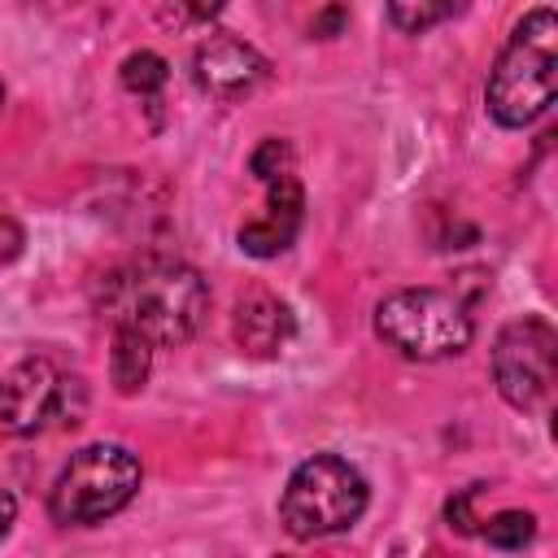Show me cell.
I'll list each match as a JSON object with an SVG mask.
<instances>
[{"label":"cell","mask_w":558,"mask_h":558,"mask_svg":"<svg viewBox=\"0 0 558 558\" xmlns=\"http://www.w3.org/2000/svg\"><path fill=\"white\" fill-rule=\"evenodd\" d=\"M366 510V480L353 462L340 453H314L305 458L279 497V523L296 541H318L331 532H344Z\"/></svg>","instance_id":"obj_3"},{"label":"cell","mask_w":558,"mask_h":558,"mask_svg":"<svg viewBox=\"0 0 558 558\" xmlns=\"http://www.w3.org/2000/svg\"><path fill=\"white\" fill-rule=\"evenodd\" d=\"M532 532H536V519H532L527 510H501V514H493V519L484 523V541H488L493 549H506V554L523 549V545L532 541Z\"/></svg>","instance_id":"obj_13"},{"label":"cell","mask_w":558,"mask_h":558,"mask_svg":"<svg viewBox=\"0 0 558 558\" xmlns=\"http://www.w3.org/2000/svg\"><path fill=\"white\" fill-rule=\"evenodd\" d=\"M166 78H170V70H166V61H161L157 52H131V57L122 61V87L135 92V96L161 92Z\"/></svg>","instance_id":"obj_14"},{"label":"cell","mask_w":558,"mask_h":558,"mask_svg":"<svg viewBox=\"0 0 558 558\" xmlns=\"http://www.w3.org/2000/svg\"><path fill=\"white\" fill-rule=\"evenodd\" d=\"M140 493V458L126 445H87L78 449L52 493H48V514L57 523H100L109 514H118L131 497Z\"/></svg>","instance_id":"obj_5"},{"label":"cell","mask_w":558,"mask_h":558,"mask_svg":"<svg viewBox=\"0 0 558 558\" xmlns=\"http://www.w3.org/2000/svg\"><path fill=\"white\" fill-rule=\"evenodd\" d=\"M13 519H17V501H13V493H4V488H0V541L9 536Z\"/></svg>","instance_id":"obj_20"},{"label":"cell","mask_w":558,"mask_h":558,"mask_svg":"<svg viewBox=\"0 0 558 558\" xmlns=\"http://www.w3.org/2000/svg\"><path fill=\"white\" fill-rule=\"evenodd\" d=\"M0 379H4V375H0Z\"/></svg>","instance_id":"obj_22"},{"label":"cell","mask_w":558,"mask_h":558,"mask_svg":"<svg viewBox=\"0 0 558 558\" xmlns=\"http://www.w3.org/2000/svg\"><path fill=\"white\" fill-rule=\"evenodd\" d=\"M558 375V331L541 314L501 327L493 344V384L514 410H541Z\"/></svg>","instance_id":"obj_6"},{"label":"cell","mask_w":558,"mask_h":558,"mask_svg":"<svg viewBox=\"0 0 558 558\" xmlns=\"http://www.w3.org/2000/svg\"><path fill=\"white\" fill-rule=\"evenodd\" d=\"M558 96V17L554 9H532L497 52L484 83V105L497 126H532Z\"/></svg>","instance_id":"obj_2"},{"label":"cell","mask_w":558,"mask_h":558,"mask_svg":"<svg viewBox=\"0 0 558 558\" xmlns=\"http://www.w3.org/2000/svg\"><path fill=\"white\" fill-rule=\"evenodd\" d=\"M296 331V318L288 310V301H279L275 292L266 288H253L235 301V314H231V336H235V349L244 357H275L288 349Z\"/></svg>","instance_id":"obj_10"},{"label":"cell","mask_w":558,"mask_h":558,"mask_svg":"<svg viewBox=\"0 0 558 558\" xmlns=\"http://www.w3.org/2000/svg\"><path fill=\"white\" fill-rule=\"evenodd\" d=\"M183 9H187V17L209 22V17H218V13H222V0H183Z\"/></svg>","instance_id":"obj_19"},{"label":"cell","mask_w":558,"mask_h":558,"mask_svg":"<svg viewBox=\"0 0 558 558\" xmlns=\"http://www.w3.org/2000/svg\"><path fill=\"white\" fill-rule=\"evenodd\" d=\"M192 70H196L201 92H209L218 100H240V96H248L266 78V57L257 48H248L244 39L218 35V39L196 48Z\"/></svg>","instance_id":"obj_9"},{"label":"cell","mask_w":558,"mask_h":558,"mask_svg":"<svg viewBox=\"0 0 558 558\" xmlns=\"http://www.w3.org/2000/svg\"><path fill=\"white\" fill-rule=\"evenodd\" d=\"M262 187H266V209H262L257 218H248V222L235 231V240H240V248H244L248 257H279V253L296 240V231H301L305 192H301L296 170L275 174V179H266Z\"/></svg>","instance_id":"obj_8"},{"label":"cell","mask_w":558,"mask_h":558,"mask_svg":"<svg viewBox=\"0 0 558 558\" xmlns=\"http://www.w3.org/2000/svg\"><path fill=\"white\" fill-rule=\"evenodd\" d=\"M96 310L109 318V327H135L144 340H153V349L183 344L209 310V288L183 262L144 257L100 279Z\"/></svg>","instance_id":"obj_1"},{"label":"cell","mask_w":558,"mask_h":558,"mask_svg":"<svg viewBox=\"0 0 558 558\" xmlns=\"http://www.w3.org/2000/svg\"><path fill=\"white\" fill-rule=\"evenodd\" d=\"M22 248H26V231H22V222H17V218H0V270H4L9 262H17Z\"/></svg>","instance_id":"obj_17"},{"label":"cell","mask_w":558,"mask_h":558,"mask_svg":"<svg viewBox=\"0 0 558 558\" xmlns=\"http://www.w3.org/2000/svg\"><path fill=\"white\" fill-rule=\"evenodd\" d=\"M340 26H344V4H327V9L314 17V35H318V39L340 35Z\"/></svg>","instance_id":"obj_18"},{"label":"cell","mask_w":558,"mask_h":558,"mask_svg":"<svg viewBox=\"0 0 558 558\" xmlns=\"http://www.w3.org/2000/svg\"><path fill=\"white\" fill-rule=\"evenodd\" d=\"M153 371V340H144L135 327H113V349H109V379L122 397L140 392Z\"/></svg>","instance_id":"obj_11"},{"label":"cell","mask_w":558,"mask_h":558,"mask_svg":"<svg viewBox=\"0 0 558 558\" xmlns=\"http://www.w3.org/2000/svg\"><path fill=\"white\" fill-rule=\"evenodd\" d=\"M248 170H253L257 183L283 174V170H296V161H292V144H288V140H262L257 153L248 157Z\"/></svg>","instance_id":"obj_15"},{"label":"cell","mask_w":558,"mask_h":558,"mask_svg":"<svg viewBox=\"0 0 558 558\" xmlns=\"http://www.w3.org/2000/svg\"><path fill=\"white\" fill-rule=\"evenodd\" d=\"M466 0H388V17L397 31L405 35H423L432 26H440L445 17H453Z\"/></svg>","instance_id":"obj_12"},{"label":"cell","mask_w":558,"mask_h":558,"mask_svg":"<svg viewBox=\"0 0 558 558\" xmlns=\"http://www.w3.org/2000/svg\"><path fill=\"white\" fill-rule=\"evenodd\" d=\"M65 384L48 357H22L0 379V427L4 432H39L52 414H61Z\"/></svg>","instance_id":"obj_7"},{"label":"cell","mask_w":558,"mask_h":558,"mask_svg":"<svg viewBox=\"0 0 558 558\" xmlns=\"http://www.w3.org/2000/svg\"><path fill=\"white\" fill-rule=\"evenodd\" d=\"M0 105H4V87H0Z\"/></svg>","instance_id":"obj_21"},{"label":"cell","mask_w":558,"mask_h":558,"mask_svg":"<svg viewBox=\"0 0 558 558\" xmlns=\"http://www.w3.org/2000/svg\"><path fill=\"white\" fill-rule=\"evenodd\" d=\"M480 497V484H471V488H462V493H453L449 501H445V519H449V527H458V532H475V514H471V501Z\"/></svg>","instance_id":"obj_16"},{"label":"cell","mask_w":558,"mask_h":558,"mask_svg":"<svg viewBox=\"0 0 558 558\" xmlns=\"http://www.w3.org/2000/svg\"><path fill=\"white\" fill-rule=\"evenodd\" d=\"M471 314L453 292L401 288L375 305V336L410 362H440L471 344Z\"/></svg>","instance_id":"obj_4"}]
</instances>
